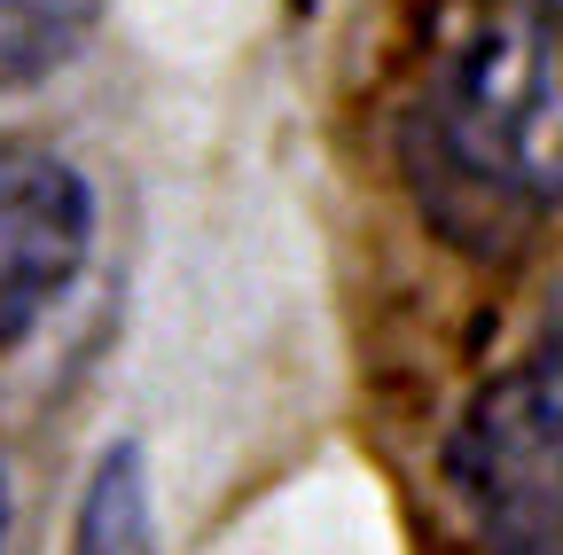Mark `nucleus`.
Listing matches in <instances>:
<instances>
[{
	"mask_svg": "<svg viewBox=\"0 0 563 555\" xmlns=\"http://www.w3.org/2000/svg\"><path fill=\"white\" fill-rule=\"evenodd\" d=\"M407 173L454 243L517 251L563 203V0H485L407 118Z\"/></svg>",
	"mask_w": 563,
	"mask_h": 555,
	"instance_id": "f257e3e1",
	"label": "nucleus"
},
{
	"mask_svg": "<svg viewBox=\"0 0 563 555\" xmlns=\"http://www.w3.org/2000/svg\"><path fill=\"white\" fill-rule=\"evenodd\" d=\"M446 477L485 555H563V321L477 384L446 439Z\"/></svg>",
	"mask_w": 563,
	"mask_h": 555,
	"instance_id": "f03ea898",
	"label": "nucleus"
},
{
	"mask_svg": "<svg viewBox=\"0 0 563 555\" xmlns=\"http://www.w3.org/2000/svg\"><path fill=\"white\" fill-rule=\"evenodd\" d=\"M87 180L47 149L0 142V360L55 313L70 274L87 266Z\"/></svg>",
	"mask_w": 563,
	"mask_h": 555,
	"instance_id": "7ed1b4c3",
	"label": "nucleus"
},
{
	"mask_svg": "<svg viewBox=\"0 0 563 555\" xmlns=\"http://www.w3.org/2000/svg\"><path fill=\"white\" fill-rule=\"evenodd\" d=\"M102 24V0H0V87L63 71Z\"/></svg>",
	"mask_w": 563,
	"mask_h": 555,
	"instance_id": "20e7f679",
	"label": "nucleus"
},
{
	"mask_svg": "<svg viewBox=\"0 0 563 555\" xmlns=\"http://www.w3.org/2000/svg\"><path fill=\"white\" fill-rule=\"evenodd\" d=\"M70 555H157V540H150V493H141V454L133 446H118L95 469L79 532H70Z\"/></svg>",
	"mask_w": 563,
	"mask_h": 555,
	"instance_id": "39448f33",
	"label": "nucleus"
},
{
	"mask_svg": "<svg viewBox=\"0 0 563 555\" xmlns=\"http://www.w3.org/2000/svg\"><path fill=\"white\" fill-rule=\"evenodd\" d=\"M290 9H313V0H290Z\"/></svg>",
	"mask_w": 563,
	"mask_h": 555,
	"instance_id": "423d86ee",
	"label": "nucleus"
}]
</instances>
